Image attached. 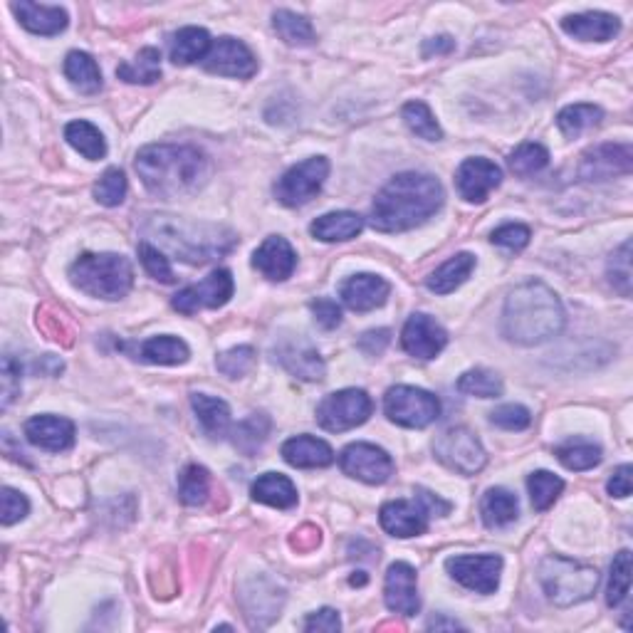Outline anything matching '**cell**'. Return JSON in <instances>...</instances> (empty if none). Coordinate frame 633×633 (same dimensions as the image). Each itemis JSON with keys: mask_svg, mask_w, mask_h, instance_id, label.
Masks as SVG:
<instances>
[{"mask_svg": "<svg viewBox=\"0 0 633 633\" xmlns=\"http://www.w3.org/2000/svg\"><path fill=\"white\" fill-rule=\"evenodd\" d=\"M443 206V186L431 174L394 176L371 206V226L381 233H404L423 226Z\"/></svg>", "mask_w": 633, "mask_h": 633, "instance_id": "1", "label": "cell"}, {"mask_svg": "<svg viewBox=\"0 0 633 633\" xmlns=\"http://www.w3.org/2000/svg\"><path fill=\"white\" fill-rule=\"evenodd\" d=\"M134 169L154 196L196 193L211 174L208 156L191 144H151L136 154Z\"/></svg>", "mask_w": 633, "mask_h": 633, "instance_id": "2", "label": "cell"}, {"mask_svg": "<svg viewBox=\"0 0 633 633\" xmlns=\"http://www.w3.org/2000/svg\"><path fill=\"white\" fill-rule=\"evenodd\" d=\"M564 307L540 280L515 287L502 312V334L520 347H537L564 329Z\"/></svg>", "mask_w": 633, "mask_h": 633, "instance_id": "3", "label": "cell"}, {"mask_svg": "<svg viewBox=\"0 0 633 633\" xmlns=\"http://www.w3.org/2000/svg\"><path fill=\"white\" fill-rule=\"evenodd\" d=\"M146 238L156 240V248L161 253L174 255L176 260L191 265L211 263L233 250L235 233L213 223L183 221L174 216H151L144 226Z\"/></svg>", "mask_w": 633, "mask_h": 633, "instance_id": "4", "label": "cell"}, {"mask_svg": "<svg viewBox=\"0 0 633 633\" xmlns=\"http://www.w3.org/2000/svg\"><path fill=\"white\" fill-rule=\"evenodd\" d=\"M70 280L77 290L97 300H122L134 285V270L124 255L85 253L72 263Z\"/></svg>", "mask_w": 633, "mask_h": 633, "instance_id": "5", "label": "cell"}, {"mask_svg": "<svg viewBox=\"0 0 633 633\" xmlns=\"http://www.w3.org/2000/svg\"><path fill=\"white\" fill-rule=\"evenodd\" d=\"M540 584L554 606L567 609V606L582 604L594 596L599 587V572L587 564L574 562V559L549 554L540 564Z\"/></svg>", "mask_w": 633, "mask_h": 633, "instance_id": "6", "label": "cell"}, {"mask_svg": "<svg viewBox=\"0 0 633 633\" xmlns=\"http://www.w3.org/2000/svg\"><path fill=\"white\" fill-rule=\"evenodd\" d=\"M451 512V502L441 500L438 495L428 493V490L418 488L416 500H394L386 502L379 512L381 527L389 535L408 540V537H418L428 530L431 517H443Z\"/></svg>", "mask_w": 633, "mask_h": 633, "instance_id": "7", "label": "cell"}, {"mask_svg": "<svg viewBox=\"0 0 633 633\" xmlns=\"http://www.w3.org/2000/svg\"><path fill=\"white\" fill-rule=\"evenodd\" d=\"M384 411L399 426L426 428L441 416V401L416 386H391L384 396Z\"/></svg>", "mask_w": 633, "mask_h": 633, "instance_id": "8", "label": "cell"}, {"mask_svg": "<svg viewBox=\"0 0 633 633\" xmlns=\"http://www.w3.org/2000/svg\"><path fill=\"white\" fill-rule=\"evenodd\" d=\"M433 453L446 468L460 475H475L485 468L488 455H485L483 443L478 441L473 431L463 426H455L443 431L433 443Z\"/></svg>", "mask_w": 633, "mask_h": 633, "instance_id": "9", "label": "cell"}, {"mask_svg": "<svg viewBox=\"0 0 633 633\" xmlns=\"http://www.w3.org/2000/svg\"><path fill=\"white\" fill-rule=\"evenodd\" d=\"M374 411L369 394L362 389H344L337 394H329L322 404L317 406V423L324 431L342 433L349 428L362 426L366 418Z\"/></svg>", "mask_w": 633, "mask_h": 633, "instance_id": "10", "label": "cell"}, {"mask_svg": "<svg viewBox=\"0 0 633 633\" xmlns=\"http://www.w3.org/2000/svg\"><path fill=\"white\" fill-rule=\"evenodd\" d=\"M327 176L329 161L324 159V156H312V159L292 166V169L275 183L277 201L287 208L305 206L307 201H312V198L322 191Z\"/></svg>", "mask_w": 633, "mask_h": 633, "instance_id": "11", "label": "cell"}, {"mask_svg": "<svg viewBox=\"0 0 633 633\" xmlns=\"http://www.w3.org/2000/svg\"><path fill=\"white\" fill-rule=\"evenodd\" d=\"M446 569L458 584L478 594H495L500 587V554H460L446 559Z\"/></svg>", "mask_w": 633, "mask_h": 633, "instance_id": "12", "label": "cell"}, {"mask_svg": "<svg viewBox=\"0 0 633 633\" xmlns=\"http://www.w3.org/2000/svg\"><path fill=\"white\" fill-rule=\"evenodd\" d=\"M233 275L228 270H216L201 280L198 285H188L183 287L181 292H176L171 305L174 310H179L181 315H196L198 310L208 307V310H216V307H223L226 302L233 297Z\"/></svg>", "mask_w": 633, "mask_h": 633, "instance_id": "13", "label": "cell"}, {"mask_svg": "<svg viewBox=\"0 0 633 633\" xmlns=\"http://www.w3.org/2000/svg\"><path fill=\"white\" fill-rule=\"evenodd\" d=\"M339 465L349 478H357L362 483L381 485L394 475V460L379 446L371 443H352L339 455Z\"/></svg>", "mask_w": 633, "mask_h": 633, "instance_id": "14", "label": "cell"}, {"mask_svg": "<svg viewBox=\"0 0 633 633\" xmlns=\"http://www.w3.org/2000/svg\"><path fill=\"white\" fill-rule=\"evenodd\" d=\"M211 75L238 77V80H250L258 72V60L250 52V47L235 38H221L211 45L206 60H203Z\"/></svg>", "mask_w": 633, "mask_h": 633, "instance_id": "15", "label": "cell"}, {"mask_svg": "<svg viewBox=\"0 0 633 633\" xmlns=\"http://www.w3.org/2000/svg\"><path fill=\"white\" fill-rule=\"evenodd\" d=\"M633 169L631 144H599L584 151L579 174L587 181H606L614 176H629Z\"/></svg>", "mask_w": 633, "mask_h": 633, "instance_id": "16", "label": "cell"}, {"mask_svg": "<svg viewBox=\"0 0 633 633\" xmlns=\"http://www.w3.org/2000/svg\"><path fill=\"white\" fill-rule=\"evenodd\" d=\"M502 183V171L498 164H493L490 159H465L460 164L458 174H455V186L458 193L468 203H483L488 201L490 193L495 191Z\"/></svg>", "mask_w": 633, "mask_h": 633, "instance_id": "17", "label": "cell"}, {"mask_svg": "<svg viewBox=\"0 0 633 633\" xmlns=\"http://www.w3.org/2000/svg\"><path fill=\"white\" fill-rule=\"evenodd\" d=\"M448 334L441 324L428 315L408 317L404 332H401V347L416 359H436L446 349Z\"/></svg>", "mask_w": 633, "mask_h": 633, "instance_id": "18", "label": "cell"}, {"mask_svg": "<svg viewBox=\"0 0 633 633\" xmlns=\"http://www.w3.org/2000/svg\"><path fill=\"white\" fill-rule=\"evenodd\" d=\"M384 601L386 606H389V611H394V614H418V609H421V599H418V577L416 569H413L411 564H391L384 582Z\"/></svg>", "mask_w": 633, "mask_h": 633, "instance_id": "19", "label": "cell"}, {"mask_svg": "<svg viewBox=\"0 0 633 633\" xmlns=\"http://www.w3.org/2000/svg\"><path fill=\"white\" fill-rule=\"evenodd\" d=\"M25 438L35 448H43L50 453H62L75 443V423L62 416H33L25 423Z\"/></svg>", "mask_w": 633, "mask_h": 633, "instance_id": "20", "label": "cell"}, {"mask_svg": "<svg viewBox=\"0 0 633 633\" xmlns=\"http://www.w3.org/2000/svg\"><path fill=\"white\" fill-rule=\"evenodd\" d=\"M277 362L285 366L292 376L302 381H322L324 379V362L319 357V352L312 347L310 342H305L302 337L297 339H285V342L277 344L275 349Z\"/></svg>", "mask_w": 633, "mask_h": 633, "instance_id": "21", "label": "cell"}, {"mask_svg": "<svg viewBox=\"0 0 633 633\" xmlns=\"http://www.w3.org/2000/svg\"><path fill=\"white\" fill-rule=\"evenodd\" d=\"M391 285L379 275H371V272H364V275H354L339 287V295H342V302L349 307L352 312H371L376 307H381L389 297Z\"/></svg>", "mask_w": 633, "mask_h": 633, "instance_id": "22", "label": "cell"}, {"mask_svg": "<svg viewBox=\"0 0 633 633\" xmlns=\"http://www.w3.org/2000/svg\"><path fill=\"white\" fill-rule=\"evenodd\" d=\"M255 270L263 272L272 282H282L292 275L297 268V253L292 245L280 235H270L253 255Z\"/></svg>", "mask_w": 633, "mask_h": 633, "instance_id": "23", "label": "cell"}, {"mask_svg": "<svg viewBox=\"0 0 633 633\" xmlns=\"http://www.w3.org/2000/svg\"><path fill=\"white\" fill-rule=\"evenodd\" d=\"M562 30L572 35L574 40L582 43H606V40L616 38L621 30V20L611 13H577L567 15L562 20Z\"/></svg>", "mask_w": 633, "mask_h": 633, "instance_id": "24", "label": "cell"}, {"mask_svg": "<svg viewBox=\"0 0 633 633\" xmlns=\"http://www.w3.org/2000/svg\"><path fill=\"white\" fill-rule=\"evenodd\" d=\"M13 13L18 15L20 25L35 35H60L70 23L60 5H40L20 0V3H13Z\"/></svg>", "mask_w": 633, "mask_h": 633, "instance_id": "25", "label": "cell"}, {"mask_svg": "<svg viewBox=\"0 0 633 633\" xmlns=\"http://www.w3.org/2000/svg\"><path fill=\"white\" fill-rule=\"evenodd\" d=\"M282 458L292 468H327L334 463V451L315 436H295L282 446Z\"/></svg>", "mask_w": 633, "mask_h": 633, "instance_id": "26", "label": "cell"}, {"mask_svg": "<svg viewBox=\"0 0 633 633\" xmlns=\"http://www.w3.org/2000/svg\"><path fill=\"white\" fill-rule=\"evenodd\" d=\"M364 218L357 216L352 211H337V213H324L310 226V233L315 235L322 243H344V240H352L362 233Z\"/></svg>", "mask_w": 633, "mask_h": 633, "instance_id": "27", "label": "cell"}, {"mask_svg": "<svg viewBox=\"0 0 633 633\" xmlns=\"http://www.w3.org/2000/svg\"><path fill=\"white\" fill-rule=\"evenodd\" d=\"M255 502H263V505L277 507V510H290L297 505V488L292 485V480L287 475L280 473H265L250 488Z\"/></svg>", "mask_w": 633, "mask_h": 633, "instance_id": "28", "label": "cell"}, {"mask_svg": "<svg viewBox=\"0 0 633 633\" xmlns=\"http://www.w3.org/2000/svg\"><path fill=\"white\" fill-rule=\"evenodd\" d=\"M211 35L203 28H181L169 40V55L174 65H193L198 60H206L211 50Z\"/></svg>", "mask_w": 633, "mask_h": 633, "instance_id": "29", "label": "cell"}, {"mask_svg": "<svg viewBox=\"0 0 633 633\" xmlns=\"http://www.w3.org/2000/svg\"><path fill=\"white\" fill-rule=\"evenodd\" d=\"M191 406L211 438H226L230 433V408L223 399L208 394H191Z\"/></svg>", "mask_w": 633, "mask_h": 633, "instance_id": "30", "label": "cell"}, {"mask_svg": "<svg viewBox=\"0 0 633 633\" xmlns=\"http://www.w3.org/2000/svg\"><path fill=\"white\" fill-rule=\"evenodd\" d=\"M475 270V255L470 253H458L455 258L443 263L441 268L433 272L426 280L428 290L436 292V295H448V292L458 290L465 280L470 277V272Z\"/></svg>", "mask_w": 633, "mask_h": 633, "instance_id": "31", "label": "cell"}, {"mask_svg": "<svg viewBox=\"0 0 633 633\" xmlns=\"http://www.w3.org/2000/svg\"><path fill=\"white\" fill-rule=\"evenodd\" d=\"M117 77L129 85H154L161 80V52L156 47H144L134 60L117 67Z\"/></svg>", "mask_w": 633, "mask_h": 633, "instance_id": "32", "label": "cell"}, {"mask_svg": "<svg viewBox=\"0 0 633 633\" xmlns=\"http://www.w3.org/2000/svg\"><path fill=\"white\" fill-rule=\"evenodd\" d=\"M65 75L82 94H97L102 90V72L92 55L72 50L65 60Z\"/></svg>", "mask_w": 633, "mask_h": 633, "instance_id": "33", "label": "cell"}, {"mask_svg": "<svg viewBox=\"0 0 633 633\" xmlns=\"http://www.w3.org/2000/svg\"><path fill=\"white\" fill-rule=\"evenodd\" d=\"M139 354L144 362L149 364H161V366H176V364H183L188 362V347L186 342L179 337H169V334H164V337H151L146 339L144 344L139 347Z\"/></svg>", "mask_w": 633, "mask_h": 633, "instance_id": "34", "label": "cell"}, {"mask_svg": "<svg viewBox=\"0 0 633 633\" xmlns=\"http://www.w3.org/2000/svg\"><path fill=\"white\" fill-rule=\"evenodd\" d=\"M517 512H520L517 498L505 488L488 490L483 500H480V515H483V522L488 527L510 525V522L517 520Z\"/></svg>", "mask_w": 633, "mask_h": 633, "instance_id": "35", "label": "cell"}, {"mask_svg": "<svg viewBox=\"0 0 633 633\" xmlns=\"http://www.w3.org/2000/svg\"><path fill=\"white\" fill-rule=\"evenodd\" d=\"M272 28L290 47H310L315 45V28L307 18L292 13V10H275L272 15Z\"/></svg>", "mask_w": 633, "mask_h": 633, "instance_id": "36", "label": "cell"}, {"mask_svg": "<svg viewBox=\"0 0 633 633\" xmlns=\"http://www.w3.org/2000/svg\"><path fill=\"white\" fill-rule=\"evenodd\" d=\"M65 139H67V144H70L75 151H80L85 159L99 161L107 156V141H104L102 132H99L94 124L85 122V119L67 124Z\"/></svg>", "mask_w": 633, "mask_h": 633, "instance_id": "37", "label": "cell"}, {"mask_svg": "<svg viewBox=\"0 0 633 633\" xmlns=\"http://www.w3.org/2000/svg\"><path fill=\"white\" fill-rule=\"evenodd\" d=\"M270 428V416H265V413H250L248 418H243V421L233 428V446L245 455L258 453L260 448H263V443L268 441Z\"/></svg>", "mask_w": 633, "mask_h": 633, "instance_id": "38", "label": "cell"}, {"mask_svg": "<svg viewBox=\"0 0 633 633\" xmlns=\"http://www.w3.org/2000/svg\"><path fill=\"white\" fill-rule=\"evenodd\" d=\"M601 119H604V112L596 104H569L557 114V127L562 129L564 136H579L596 127Z\"/></svg>", "mask_w": 633, "mask_h": 633, "instance_id": "39", "label": "cell"}, {"mask_svg": "<svg viewBox=\"0 0 633 633\" xmlns=\"http://www.w3.org/2000/svg\"><path fill=\"white\" fill-rule=\"evenodd\" d=\"M527 490H530L532 507H535L537 512H544L557 502L559 495H562L564 480L557 478L554 473H549V470H537V473H532L530 478H527Z\"/></svg>", "mask_w": 633, "mask_h": 633, "instance_id": "40", "label": "cell"}, {"mask_svg": "<svg viewBox=\"0 0 633 633\" xmlns=\"http://www.w3.org/2000/svg\"><path fill=\"white\" fill-rule=\"evenodd\" d=\"M208 493H211V475H208V470L203 465H188L179 478V495L183 505H203Z\"/></svg>", "mask_w": 633, "mask_h": 633, "instance_id": "41", "label": "cell"}, {"mask_svg": "<svg viewBox=\"0 0 633 633\" xmlns=\"http://www.w3.org/2000/svg\"><path fill=\"white\" fill-rule=\"evenodd\" d=\"M458 391L475 399H498L502 394V381L488 369H470L458 379Z\"/></svg>", "mask_w": 633, "mask_h": 633, "instance_id": "42", "label": "cell"}, {"mask_svg": "<svg viewBox=\"0 0 633 633\" xmlns=\"http://www.w3.org/2000/svg\"><path fill=\"white\" fill-rule=\"evenodd\" d=\"M554 455H557L564 468L577 470V473L596 468L601 463V448L589 441H569L567 446H559Z\"/></svg>", "mask_w": 633, "mask_h": 633, "instance_id": "43", "label": "cell"}, {"mask_svg": "<svg viewBox=\"0 0 633 633\" xmlns=\"http://www.w3.org/2000/svg\"><path fill=\"white\" fill-rule=\"evenodd\" d=\"M401 117H404L406 127L411 129L413 134L421 136V139L426 141H441L443 139V132H441V124L436 122V117H433V112L428 109L426 102H408L404 107V112H401Z\"/></svg>", "mask_w": 633, "mask_h": 633, "instance_id": "44", "label": "cell"}, {"mask_svg": "<svg viewBox=\"0 0 633 633\" xmlns=\"http://www.w3.org/2000/svg\"><path fill=\"white\" fill-rule=\"evenodd\" d=\"M631 589V552L629 549H621L619 554L611 562V574H609V587H606V604L619 606L624 604V599L629 596Z\"/></svg>", "mask_w": 633, "mask_h": 633, "instance_id": "45", "label": "cell"}, {"mask_svg": "<svg viewBox=\"0 0 633 633\" xmlns=\"http://www.w3.org/2000/svg\"><path fill=\"white\" fill-rule=\"evenodd\" d=\"M549 164V151L542 144L527 141V144L517 146L510 154V169L517 176H532L540 174L544 166Z\"/></svg>", "mask_w": 633, "mask_h": 633, "instance_id": "46", "label": "cell"}, {"mask_svg": "<svg viewBox=\"0 0 633 633\" xmlns=\"http://www.w3.org/2000/svg\"><path fill=\"white\" fill-rule=\"evenodd\" d=\"M124 196H127V176H124L122 169H107L99 179L97 186H94V198H97L102 206L114 208L119 203H124Z\"/></svg>", "mask_w": 633, "mask_h": 633, "instance_id": "47", "label": "cell"}, {"mask_svg": "<svg viewBox=\"0 0 633 633\" xmlns=\"http://www.w3.org/2000/svg\"><path fill=\"white\" fill-rule=\"evenodd\" d=\"M255 366V349L253 347H233L228 352L218 354L216 369L228 379H240Z\"/></svg>", "mask_w": 633, "mask_h": 633, "instance_id": "48", "label": "cell"}, {"mask_svg": "<svg viewBox=\"0 0 633 633\" xmlns=\"http://www.w3.org/2000/svg\"><path fill=\"white\" fill-rule=\"evenodd\" d=\"M139 260H141V265H144V270L149 272L154 280L164 282V285H171V282L176 280L166 253H161V250L156 248V245H151L149 240H141L139 243Z\"/></svg>", "mask_w": 633, "mask_h": 633, "instance_id": "49", "label": "cell"}, {"mask_svg": "<svg viewBox=\"0 0 633 633\" xmlns=\"http://www.w3.org/2000/svg\"><path fill=\"white\" fill-rule=\"evenodd\" d=\"M609 280L621 297H631V243L626 240L609 260Z\"/></svg>", "mask_w": 633, "mask_h": 633, "instance_id": "50", "label": "cell"}, {"mask_svg": "<svg viewBox=\"0 0 633 633\" xmlns=\"http://www.w3.org/2000/svg\"><path fill=\"white\" fill-rule=\"evenodd\" d=\"M490 421L502 431H525L532 423V413L520 404H507L490 413Z\"/></svg>", "mask_w": 633, "mask_h": 633, "instance_id": "51", "label": "cell"}, {"mask_svg": "<svg viewBox=\"0 0 633 633\" xmlns=\"http://www.w3.org/2000/svg\"><path fill=\"white\" fill-rule=\"evenodd\" d=\"M28 512L30 502L23 493H18V490L13 488H3V493H0V522H3L5 527L20 522Z\"/></svg>", "mask_w": 633, "mask_h": 633, "instance_id": "52", "label": "cell"}, {"mask_svg": "<svg viewBox=\"0 0 633 633\" xmlns=\"http://www.w3.org/2000/svg\"><path fill=\"white\" fill-rule=\"evenodd\" d=\"M0 391H3V408H8L20 394V364L5 354L0 364Z\"/></svg>", "mask_w": 633, "mask_h": 633, "instance_id": "53", "label": "cell"}, {"mask_svg": "<svg viewBox=\"0 0 633 633\" xmlns=\"http://www.w3.org/2000/svg\"><path fill=\"white\" fill-rule=\"evenodd\" d=\"M493 243L500 245L505 250H522L527 243H530V228L517 226V223H510V226H502L493 233Z\"/></svg>", "mask_w": 633, "mask_h": 633, "instance_id": "54", "label": "cell"}, {"mask_svg": "<svg viewBox=\"0 0 633 633\" xmlns=\"http://www.w3.org/2000/svg\"><path fill=\"white\" fill-rule=\"evenodd\" d=\"M312 315H315V322L319 324L322 329H337L339 324H342V310H339V305L334 300H329V297H319V300H315L310 305Z\"/></svg>", "mask_w": 633, "mask_h": 633, "instance_id": "55", "label": "cell"}, {"mask_svg": "<svg viewBox=\"0 0 633 633\" xmlns=\"http://www.w3.org/2000/svg\"><path fill=\"white\" fill-rule=\"evenodd\" d=\"M342 629V621H339V614L334 609H322L317 614H310L305 621V631L310 633H334Z\"/></svg>", "mask_w": 633, "mask_h": 633, "instance_id": "56", "label": "cell"}, {"mask_svg": "<svg viewBox=\"0 0 633 633\" xmlns=\"http://www.w3.org/2000/svg\"><path fill=\"white\" fill-rule=\"evenodd\" d=\"M389 342H391L389 329H371V332L362 334V339H359V349H362L364 354H369V357H379V354L389 347Z\"/></svg>", "mask_w": 633, "mask_h": 633, "instance_id": "57", "label": "cell"}, {"mask_svg": "<svg viewBox=\"0 0 633 633\" xmlns=\"http://www.w3.org/2000/svg\"><path fill=\"white\" fill-rule=\"evenodd\" d=\"M631 473H633L631 465H621V468L616 470L614 475H611L609 485H606V490H609L611 498H629L631 495Z\"/></svg>", "mask_w": 633, "mask_h": 633, "instance_id": "58", "label": "cell"}, {"mask_svg": "<svg viewBox=\"0 0 633 633\" xmlns=\"http://www.w3.org/2000/svg\"><path fill=\"white\" fill-rule=\"evenodd\" d=\"M319 542H322V537H319L317 527L312 525L300 527V530L295 532V537L290 540L292 549H297V552H312V549L319 547Z\"/></svg>", "mask_w": 633, "mask_h": 633, "instance_id": "59", "label": "cell"}, {"mask_svg": "<svg viewBox=\"0 0 633 633\" xmlns=\"http://www.w3.org/2000/svg\"><path fill=\"white\" fill-rule=\"evenodd\" d=\"M455 47V40L451 35H441V38H431L426 40L423 45V57H431V55H448Z\"/></svg>", "mask_w": 633, "mask_h": 633, "instance_id": "60", "label": "cell"}, {"mask_svg": "<svg viewBox=\"0 0 633 633\" xmlns=\"http://www.w3.org/2000/svg\"><path fill=\"white\" fill-rule=\"evenodd\" d=\"M428 629H460V624L458 621H453V619H431L428 621Z\"/></svg>", "mask_w": 633, "mask_h": 633, "instance_id": "61", "label": "cell"}, {"mask_svg": "<svg viewBox=\"0 0 633 633\" xmlns=\"http://www.w3.org/2000/svg\"><path fill=\"white\" fill-rule=\"evenodd\" d=\"M352 584H354V587H362V584H366L364 572H357V574H354V577H352Z\"/></svg>", "mask_w": 633, "mask_h": 633, "instance_id": "62", "label": "cell"}]
</instances>
